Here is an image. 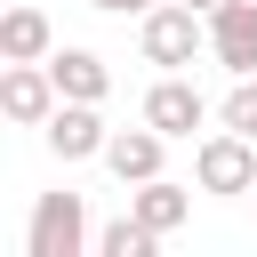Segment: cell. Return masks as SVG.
Instances as JSON below:
<instances>
[{"mask_svg":"<svg viewBox=\"0 0 257 257\" xmlns=\"http://www.w3.org/2000/svg\"><path fill=\"white\" fill-rule=\"evenodd\" d=\"M161 153H169V137H161L153 120H137V128H112L104 169H112L120 185H145V177H161Z\"/></svg>","mask_w":257,"mask_h":257,"instance_id":"cell-8","label":"cell"},{"mask_svg":"<svg viewBox=\"0 0 257 257\" xmlns=\"http://www.w3.org/2000/svg\"><path fill=\"white\" fill-rule=\"evenodd\" d=\"M217 120H225V128H241V137H257V72H241V80L225 88V104H217Z\"/></svg>","mask_w":257,"mask_h":257,"instance_id":"cell-13","label":"cell"},{"mask_svg":"<svg viewBox=\"0 0 257 257\" xmlns=\"http://www.w3.org/2000/svg\"><path fill=\"white\" fill-rule=\"evenodd\" d=\"M56 104H64V88H56L48 64H8V72H0V112H8L16 128H48Z\"/></svg>","mask_w":257,"mask_h":257,"instance_id":"cell-4","label":"cell"},{"mask_svg":"<svg viewBox=\"0 0 257 257\" xmlns=\"http://www.w3.org/2000/svg\"><path fill=\"white\" fill-rule=\"evenodd\" d=\"M137 48H145V64L185 72V64L209 48V16H201V8H185V0H161V8H145V16H137Z\"/></svg>","mask_w":257,"mask_h":257,"instance_id":"cell-1","label":"cell"},{"mask_svg":"<svg viewBox=\"0 0 257 257\" xmlns=\"http://www.w3.org/2000/svg\"><path fill=\"white\" fill-rule=\"evenodd\" d=\"M161 249V233L128 209V217H112V225H96V257H153Z\"/></svg>","mask_w":257,"mask_h":257,"instance_id":"cell-12","label":"cell"},{"mask_svg":"<svg viewBox=\"0 0 257 257\" xmlns=\"http://www.w3.org/2000/svg\"><path fill=\"white\" fill-rule=\"evenodd\" d=\"M128 209H137V217H145V225L169 241V233L193 217V185H177V177H145V185L128 193Z\"/></svg>","mask_w":257,"mask_h":257,"instance_id":"cell-11","label":"cell"},{"mask_svg":"<svg viewBox=\"0 0 257 257\" xmlns=\"http://www.w3.org/2000/svg\"><path fill=\"white\" fill-rule=\"evenodd\" d=\"M193 185L201 193H225V201H249V185H257V137H241V128L201 137L193 145Z\"/></svg>","mask_w":257,"mask_h":257,"instance_id":"cell-2","label":"cell"},{"mask_svg":"<svg viewBox=\"0 0 257 257\" xmlns=\"http://www.w3.org/2000/svg\"><path fill=\"white\" fill-rule=\"evenodd\" d=\"M48 153L56 161H104V145H112V128H104V112L96 104H80V96H64L56 112H48Z\"/></svg>","mask_w":257,"mask_h":257,"instance_id":"cell-5","label":"cell"},{"mask_svg":"<svg viewBox=\"0 0 257 257\" xmlns=\"http://www.w3.org/2000/svg\"><path fill=\"white\" fill-rule=\"evenodd\" d=\"M249 201H257V185H249Z\"/></svg>","mask_w":257,"mask_h":257,"instance_id":"cell-16","label":"cell"},{"mask_svg":"<svg viewBox=\"0 0 257 257\" xmlns=\"http://www.w3.org/2000/svg\"><path fill=\"white\" fill-rule=\"evenodd\" d=\"M0 56H8V64H48V56H56V24H48L40 8H8V16H0Z\"/></svg>","mask_w":257,"mask_h":257,"instance_id":"cell-9","label":"cell"},{"mask_svg":"<svg viewBox=\"0 0 257 257\" xmlns=\"http://www.w3.org/2000/svg\"><path fill=\"white\" fill-rule=\"evenodd\" d=\"M145 120H153V128H161V137L177 145V137H193V128L209 120V96H201V88H193L185 72H161V80L145 88Z\"/></svg>","mask_w":257,"mask_h":257,"instance_id":"cell-6","label":"cell"},{"mask_svg":"<svg viewBox=\"0 0 257 257\" xmlns=\"http://www.w3.org/2000/svg\"><path fill=\"white\" fill-rule=\"evenodd\" d=\"M209 56L241 80V72H257V0H225V8H209Z\"/></svg>","mask_w":257,"mask_h":257,"instance_id":"cell-7","label":"cell"},{"mask_svg":"<svg viewBox=\"0 0 257 257\" xmlns=\"http://www.w3.org/2000/svg\"><path fill=\"white\" fill-rule=\"evenodd\" d=\"M48 72H56V88L80 96V104H104V96H112V64H104L96 48H56Z\"/></svg>","mask_w":257,"mask_h":257,"instance_id":"cell-10","label":"cell"},{"mask_svg":"<svg viewBox=\"0 0 257 257\" xmlns=\"http://www.w3.org/2000/svg\"><path fill=\"white\" fill-rule=\"evenodd\" d=\"M80 249H96L88 201L80 193H40L32 201V225H24V257H80Z\"/></svg>","mask_w":257,"mask_h":257,"instance_id":"cell-3","label":"cell"},{"mask_svg":"<svg viewBox=\"0 0 257 257\" xmlns=\"http://www.w3.org/2000/svg\"><path fill=\"white\" fill-rule=\"evenodd\" d=\"M185 8H201V16H209V8H225V0H185Z\"/></svg>","mask_w":257,"mask_h":257,"instance_id":"cell-15","label":"cell"},{"mask_svg":"<svg viewBox=\"0 0 257 257\" xmlns=\"http://www.w3.org/2000/svg\"><path fill=\"white\" fill-rule=\"evenodd\" d=\"M88 8H104V16H145V8H161V0H88Z\"/></svg>","mask_w":257,"mask_h":257,"instance_id":"cell-14","label":"cell"}]
</instances>
